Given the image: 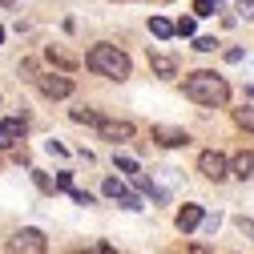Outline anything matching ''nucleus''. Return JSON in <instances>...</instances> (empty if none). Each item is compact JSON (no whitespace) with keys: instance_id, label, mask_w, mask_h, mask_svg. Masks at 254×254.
Segmentation results:
<instances>
[{"instance_id":"nucleus-1","label":"nucleus","mask_w":254,"mask_h":254,"mask_svg":"<svg viewBox=\"0 0 254 254\" xmlns=\"http://www.w3.org/2000/svg\"><path fill=\"white\" fill-rule=\"evenodd\" d=\"M182 93L194 105H202V109H222L230 101V85H226V77H218V73H210V69H198V73H190L186 81H182Z\"/></svg>"},{"instance_id":"nucleus-2","label":"nucleus","mask_w":254,"mask_h":254,"mask_svg":"<svg viewBox=\"0 0 254 254\" xmlns=\"http://www.w3.org/2000/svg\"><path fill=\"white\" fill-rule=\"evenodd\" d=\"M85 65L93 69V73H97V77H109V81H125V77H129V57H125L117 45H93L89 53H85Z\"/></svg>"},{"instance_id":"nucleus-3","label":"nucleus","mask_w":254,"mask_h":254,"mask_svg":"<svg viewBox=\"0 0 254 254\" xmlns=\"http://www.w3.org/2000/svg\"><path fill=\"white\" fill-rule=\"evenodd\" d=\"M45 250H49V238L37 226H24L8 238V254H45Z\"/></svg>"},{"instance_id":"nucleus-4","label":"nucleus","mask_w":254,"mask_h":254,"mask_svg":"<svg viewBox=\"0 0 254 254\" xmlns=\"http://www.w3.org/2000/svg\"><path fill=\"white\" fill-rule=\"evenodd\" d=\"M198 174H202V178H210V182H226L234 170H230V157H226V153L206 149V153L198 157Z\"/></svg>"},{"instance_id":"nucleus-5","label":"nucleus","mask_w":254,"mask_h":254,"mask_svg":"<svg viewBox=\"0 0 254 254\" xmlns=\"http://www.w3.org/2000/svg\"><path fill=\"white\" fill-rule=\"evenodd\" d=\"M37 89H41V97H49V101H65L73 93V81L65 73H45V77H37Z\"/></svg>"},{"instance_id":"nucleus-6","label":"nucleus","mask_w":254,"mask_h":254,"mask_svg":"<svg viewBox=\"0 0 254 254\" xmlns=\"http://www.w3.org/2000/svg\"><path fill=\"white\" fill-rule=\"evenodd\" d=\"M149 137L162 145V149H186V145H190V133H186V129H178V125H153Z\"/></svg>"},{"instance_id":"nucleus-7","label":"nucleus","mask_w":254,"mask_h":254,"mask_svg":"<svg viewBox=\"0 0 254 254\" xmlns=\"http://www.w3.org/2000/svg\"><path fill=\"white\" fill-rule=\"evenodd\" d=\"M24 133H28V121L24 117H4V121H0V149H12Z\"/></svg>"},{"instance_id":"nucleus-8","label":"nucleus","mask_w":254,"mask_h":254,"mask_svg":"<svg viewBox=\"0 0 254 254\" xmlns=\"http://www.w3.org/2000/svg\"><path fill=\"white\" fill-rule=\"evenodd\" d=\"M97 133H101L105 141H129V137H133V125H129V121H113V117H101Z\"/></svg>"},{"instance_id":"nucleus-9","label":"nucleus","mask_w":254,"mask_h":254,"mask_svg":"<svg viewBox=\"0 0 254 254\" xmlns=\"http://www.w3.org/2000/svg\"><path fill=\"white\" fill-rule=\"evenodd\" d=\"M45 57H49V65H57L61 73H77V69H81V61H77L73 53H65L61 45H49V49H45Z\"/></svg>"},{"instance_id":"nucleus-10","label":"nucleus","mask_w":254,"mask_h":254,"mask_svg":"<svg viewBox=\"0 0 254 254\" xmlns=\"http://www.w3.org/2000/svg\"><path fill=\"white\" fill-rule=\"evenodd\" d=\"M149 69H153V77L174 81V77H178V61H174V57H166V53H149Z\"/></svg>"},{"instance_id":"nucleus-11","label":"nucleus","mask_w":254,"mask_h":254,"mask_svg":"<svg viewBox=\"0 0 254 254\" xmlns=\"http://www.w3.org/2000/svg\"><path fill=\"white\" fill-rule=\"evenodd\" d=\"M202 218H206L202 206H182V210H178V230H182V234L198 230V226H202Z\"/></svg>"},{"instance_id":"nucleus-12","label":"nucleus","mask_w":254,"mask_h":254,"mask_svg":"<svg viewBox=\"0 0 254 254\" xmlns=\"http://www.w3.org/2000/svg\"><path fill=\"white\" fill-rule=\"evenodd\" d=\"M149 33H153L157 41H170V37H178V24L166 20V16H149Z\"/></svg>"},{"instance_id":"nucleus-13","label":"nucleus","mask_w":254,"mask_h":254,"mask_svg":"<svg viewBox=\"0 0 254 254\" xmlns=\"http://www.w3.org/2000/svg\"><path fill=\"white\" fill-rule=\"evenodd\" d=\"M230 170H234V178H250V174H254V153H250V149H242L234 162H230Z\"/></svg>"},{"instance_id":"nucleus-14","label":"nucleus","mask_w":254,"mask_h":254,"mask_svg":"<svg viewBox=\"0 0 254 254\" xmlns=\"http://www.w3.org/2000/svg\"><path fill=\"white\" fill-rule=\"evenodd\" d=\"M69 117H73L77 125H101V113H97V109H73Z\"/></svg>"},{"instance_id":"nucleus-15","label":"nucleus","mask_w":254,"mask_h":254,"mask_svg":"<svg viewBox=\"0 0 254 254\" xmlns=\"http://www.w3.org/2000/svg\"><path fill=\"white\" fill-rule=\"evenodd\" d=\"M113 166H117L121 174H137V157H129V153H113Z\"/></svg>"},{"instance_id":"nucleus-16","label":"nucleus","mask_w":254,"mask_h":254,"mask_svg":"<svg viewBox=\"0 0 254 254\" xmlns=\"http://www.w3.org/2000/svg\"><path fill=\"white\" fill-rule=\"evenodd\" d=\"M117 206H125V210H145V206H141V194H129V190L117 194Z\"/></svg>"},{"instance_id":"nucleus-17","label":"nucleus","mask_w":254,"mask_h":254,"mask_svg":"<svg viewBox=\"0 0 254 254\" xmlns=\"http://www.w3.org/2000/svg\"><path fill=\"white\" fill-rule=\"evenodd\" d=\"M101 194H105V198H113V202H117V194H125V186H121V182H117V178H105V186H101Z\"/></svg>"},{"instance_id":"nucleus-18","label":"nucleus","mask_w":254,"mask_h":254,"mask_svg":"<svg viewBox=\"0 0 254 254\" xmlns=\"http://www.w3.org/2000/svg\"><path fill=\"white\" fill-rule=\"evenodd\" d=\"M218 0H194V16H214Z\"/></svg>"},{"instance_id":"nucleus-19","label":"nucleus","mask_w":254,"mask_h":254,"mask_svg":"<svg viewBox=\"0 0 254 254\" xmlns=\"http://www.w3.org/2000/svg\"><path fill=\"white\" fill-rule=\"evenodd\" d=\"M69 198H73L77 206H93V194H89V190H77V186H73V190H69Z\"/></svg>"},{"instance_id":"nucleus-20","label":"nucleus","mask_w":254,"mask_h":254,"mask_svg":"<svg viewBox=\"0 0 254 254\" xmlns=\"http://www.w3.org/2000/svg\"><path fill=\"white\" fill-rule=\"evenodd\" d=\"M194 20H198V16H182V20H178V37H194Z\"/></svg>"},{"instance_id":"nucleus-21","label":"nucleus","mask_w":254,"mask_h":254,"mask_svg":"<svg viewBox=\"0 0 254 254\" xmlns=\"http://www.w3.org/2000/svg\"><path fill=\"white\" fill-rule=\"evenodd\" d=\"M194 49H198V53H214V49H218V41H214V37H198V41H194Z\"/></svg>"},{"instance_id":"nucleus-22","label":"nucleus","mask_w":254,"mask_h":254,"mask_svg":"<svg viewBox=\"0 0 254 254\" xmlns=\"http://www.w3.org/2000/svg\"><path fill=\"white\" fill-rule=\"evenodd\" d=\"M33 182L45 190V194H53V178H49V174H37V170H33Z\"/></svg>"},{"instance_id":"nucleus-23","label":"nucleus","mask_w":254,"mask_h":254,"mask_svg":"<svg viewBox=\"0 0 254 254\" xmlns=\"http://www.w3.org/2000/svg\"><path fill=\"white\" fill-rule=\"evenodd\" d=\"M57 190H73V174H69V170L57 174Z\"/></svg>"},{"instance_id":"nucleus-24","label":"nucleus","mask_w":254,"mask_h":254,"mask_svg":"<svg viewBox=\"0 0 254 254\" xmlns=\"http://www.w3.org/2000/svg\"><path fill=\"white\" fill-rule=\"evenodd\" d=\"M234 121H238V125H250V129H254V113H246V109H238Z\"/></svg>"},{"instance_id":"nucleus-25","label":"nucleus","mask_w":254,"mask_h":254,"mask_svg":"<svg viewBox=\"0 0 254 254\" xmlns=\"http://www.w3.org/2000/svg\"><path fill=\"white\" fill-rule=\"evenodd\" d=\"M238 12L242 16H254V0H238Z\"/></svg>"},{"instance_id":"nucleus-26","label":"nucleus","mask_w":254,"mask_h":254,"mask_svg":"<svg viewBox=\"0 0 254 254\" xmlns=\"http://www.w3.org/2000/svg\"><path fill=\"white\" fill-rule=\"evenodd\" d=\"M190 254H210V250H206V246L198 242V246H190Z\"/></svg>"},{"instance_id":"nucleus-27","label":"nucleus","mask_w":254,"mask_h":254,"mask_svg":"<svg viewBox=\"0 0 254 254\" xmlns=\"http://www.w3.org/2000/svg\"><path fill=\"white\" fill-rule=\"evenodd\" d=\"M97 254H117V250H113L109 242H101V250H97Z\"/></svg>"},{"instance_id":"nucleus-28","label":"nucleus","mask_w":254,"mask_h":254,"mask_svg":"<svg viewBox=\"0 0 254 254\" xmlns=\"http://www.w3.org/2000/svg\"><path fill=\"white\" fill-rule=\"evenodd\" d=\"M0 8H16V0H0Z\"/></svg>"},{"instance_id":"nucleus-29","label":"nucleus","mask_w":254,"mask_h":254,"mask_svg":"<svg viewBox=\"0 0 254 254\" xmlns=\"http://www.w3.org/2000/svg\"><path fill=\"white\" fill-rule=\"evenodd\" d=\"M73 254H81V250H73ZM85 254H93V250H85Z\"/></svg>"},{"instance_id":"nucleus-30","label":"nucleus","mask_w":254,"mask_h":254,"mask_svg":"<svg viewBox=\"0 0 254 254\" xmlns=\"http://www.w3.org/2000/svg\"><path fill=\"white\" fill-rule=\"evenodd\" d=\"M0 41H4V28H0Z\"/></svg>"},{"instance_id":"nucleus-31","label":"nucleus","mask_w":254,"mask_h":254,"mask_svg":"<svg viewBox=\"0 0 254 254\" xmlns=\"http://www.w3.org/2000/svg\"><path fill=\"white\" fill-rule=\"evenodd\" d=\"M218 4H222V0H218Z\"/></svg>"}]
</instances>
